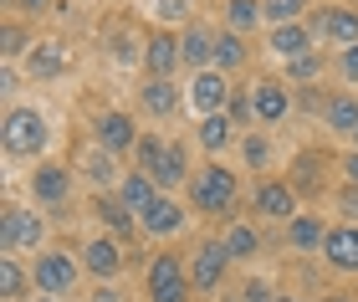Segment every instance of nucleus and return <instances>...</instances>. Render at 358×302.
Instances as JSON below:
<instances>
[{
	"label": "nucleus",
	"instance_id": "obj_17",
	"mask_svg": "<svg viewBox=\"0 0 358 302\" xmlns=\"http://www.w3.org/2000/svg\"><path fill=\"white\" fill-rule=\"evenodd\" d=\"M138 231L143 236H159V241H164V236H179V231H185V210H179V200L159 195L149 210L138 215Z\"/></svg>",
	"mask_w": 358,
	"mask_h": 302
},
{
	"label": "nucleus",
	"instance_id": "obj_1",
	"mask_svg": "<svg viewBox=\"0 0 358 302\" xmlns=\"http://www.w3.org/2000/svg\"><path fill=\"white\" fill-rule=\"evenodd\" d=\"M189 205L200 215H231L236 210V195H241V180H236V169H225V164H205L200 174H189Z\"/></svg>",
	"mask_w": 358,
	"mask_h": 302
},
{
	"label": "nucleus",
	"instance_id": "obj_13",
	"mask_svg": "<svg viewBox=\"0 0 358 302\" xmlns=\"http://www.w3.org/2000/svg\"><path fill=\"white\" fill-rule=\"evenodd\" d=\"M179 62H185V46H179L174 31H154V36L143 41V67H149V77H174Z\"/></svg>",
	"mask_w": 358,
	"mask_h": 302
},
{
	"label": "nucleus",
	"instance_id": "obj_3",
	"mask_svg": "<svg viewBox=\"0 0 358 302\" xmlns=\"http://www.w3.org/2000/svg\"><path fill=\"white\" fill-rule=\"evenodd\" d=\"M189 266L174 257V251H159L149 261V302H189Z\"/></svg>",
	"mask_w": 358,
	"mask_h": 302
},
{
	"label": "nucleus",
	"instance_id": "obj_21",
	"mask_svg": "<svg viewBox=\"0 0 358 302\" xmlns=\"http://www.w3.org/2000/svg\"><path fill=\"white\" fill-rule=\"evenodd\" d=\"M322 261L333 272H358V226H333L328 246H322Z\"/></svg>",
	"mask_w": 358,
	"mask_h": 302
},
{
	"label": "nucleus",
	"instance_id": "obj_37",
	"mask_svg": "<svg viewBox=\"0 0 358 302\" xmlns=\"http://www.w3.org/2000/svg\"><path fill=\"white\" fill-rule=\"evenodd\" d=\"M31 46H36V36H26V26H21V21H6V46H0V57L15 62L21 52H31Z\"/></svg>",
	"mask_w": 358,
	"mask_h": 302
},
{
	"label": "nucleus",
	"instance_id": "obj_8",
	"mask_svg": "<svg viewBox=\"0 0 358 302\" xmlns=\"http://www.w3.org/2000/svg\"><path fill=\"white\" fill-rule=\"evenodd\" d=\"M31 282H36L41 297H62L77 287V257H67V251H41L36 266H31Z\"/></svg>",
	"mask_w": 358,
	"mask_h": 302
},
{
	"label": "nucleus",
	"instance_id": "obj_31",
	"mask_svg": "<svg viewBox=\"0 0 358 302\" xmlns=\"http://www.w3.org/2000/svg\"><path fill=\"white\" fill-rule=\"evenodd\" d=\"M307 10V0H262V21L276 31V26H297Z\"/></svg>",
	"mask_w": 358,
	"mask_h": 302
},
{
	"label": "nucleus",
	"instance_id": "obj_14",
	"mask_svg": "<svg viewBox=\"0 0 358 302\" xmlns=\"http://www.w3.org/2000/svg\"><path fill=\"white\" fill-rule=\"evenodd\" d=\"M256 98V123H282L292 113V82H276V77H262L251 87Z\"/></svg>",
	"mask_w": 358,
	"mask_h": 302
},
{
	"label": "nucleus",
	"instance_id": "obj_24",
	"mask_svg": "<svg viewBox=\"0 0 358 302\" xmlns=\"http://www.w3.org/2000/svg\"><path fill=\"white\" fill-rule=\"evenodd\" d=\"M159 195H164V189H159V185L149 180V174H138V169H134V174H123V185H118V200H123L134 215H143Z\"/></svg>",
	"mask_w": 358,
	"mask_h": 302
},
{
	"label": "nucleus",
	"instance_id": "obj_40",
	"mask_svg": "<svg viewBox=\"0 0 358 302\" xmlns=\"http://www.w3.org/2000/svg\"><path fill=\"white\" fill-rule=\"evenodd\" d=\"M159 21H189V0H154Z\"/></svg>",
	"mask_w": 358,
	"mask_h": 302
},
{
	"label": "nucleus",
	"instance_id": "obj_27",
	"mask_svg": "<svg viewBox=\"0 0 358 302\" xmlns=\"http://www.w3.org/2000/svg\"><path fill=\"white\" fill-rule=\"evenodd\" d=\"M26 287H36V282L26 277V266L0 251V297H6V302H21V297H26Z\"/></svg>",
	"mask_w": 358,
	"mask_h": 302
},
{
	"label": "nucleus",
	"instance_id": "obj_41",
	"mask_svg": "<svg viewBox=\"0 0 358 302\" xmlns=\"http://www.w3.org/2000/svg\"><path fill=\"white\" fill-rule=\"evenodd\" d=\"M241 302H276V292H271V282H262V277H251L246 287H241Z\"/></svg>",
	"mask_w": 358,
	"mask_h": 302
},
{
	"label": "nucleus",
	"instance_id": "obj_19",
	"mask_svg": "<svg viewBox=\"0 0 358 302\" xmlns=\"http://www.w3.org/2000/svg\"><path fill=\"white\" fill-rule=\"evenodd\" d=\"M83 266L97 277V282H113L123 272V251H118V241L113 236H97V241H87L83 246Z\"/></svg>",
	"mask_w": 358,
	"mask_h": 302
},
{
	"label": "nucleus",
	"instance_id": "obj_38",
	"mask_svg": "<svg viewBox=\"0 0 358 302\" xmlns=\"http://www.w3.org/2000/svg\"><path fill=\"white\" fill-rule=\"evenodd\" d=\"M225 118H231L236 129H246V123L256 118V98H251V92H231V103H225Z\"/></svg>",
	"mask_w": 358,
	"mask_h": 302
},
{
	"label": "nucleus",
	"instance_id": "obj_29",
	"mask_svg": "<svg viewBox=\"0 0 358 302\" xmlns=\"http://www.w3.org/2000/svg\"><path fill=\"white\" fill-rule=\"evenodd\" d=\"M256 26H262V0H225V31L246 36Z\"/></svg>",
	"mask_w": 358,
	"mask_h": 302
},
{
	"label": "nucleus",
	"instance_id": "obj_50",
	"mask_svg": "<svg viewBox=\"0 0 358 302\" xmlns=\"http://www.w3.org/2000/svg\"><path fill=\"white\" fill-rule=\"evenodd\" d=\"M353 149H358V134H353Z\"/></svg>",
	"mask_w": 358,
	"mask_h": 302
},
{
	"label": "nucleus",
	"instance_id": "obj_34",
	"mask_svg": "<svg viewBox=\"0 0 358 302\" xmlns=\"http://www.w3.org/2000/svg\"><path fill=\"white\" fill-rule=\"evenodd\" d=\"M241 159H246V169H271L276 149L266 134H241Z\"/></svg>",
	"mask_w": 358,
	"mask_h": 302
},
{
	"label": "nucleus",
	"instance_id": "obj_33",
	"mask_svg": "<svg viewBox=\"0 0 358 302\" xmlns=\"http://www.w3.org/2000/svg\"><path fill=\"white\" fill-rule=\"evenodd\" d=\"M164 154H169V144H164V138H159V134H143V138H138V149H134V159H138V174H149V180H154V174H159V164H164Z\"/></svg>",
	"mask_w": 358,
	"mask_h": 302
},
{
	"label": "nucleus",
	"instance_id": "obj_49",
	"mask_svg": "<svg viewBox=\"0 0 358 302\" xmlns=\"http://www.w3.org/2000/svg\"><path fill=\"white\" fill-rule=\"evenodd\" d=\"M36 302H62V297H36Z\"/></svg>",
	"mask_w": 358,
	"mask_h": 302
},
{
	"label": "nucleus",
	"instance_id": "obj_45",
	"mask_svg": "<svg viewBox=\"0 0 358 302\" xmlns=\"http://www.w3.org/2000/svg\"><path fill=\"white\" fill-rule=\"evenodd\" d=\"M92 302H118V292H113V287H108V282H103V287H97V292H92Z\"/></svg>",
	"mask_w": 358,
	"mask_h": 302
},
{
	"label": "nucleus",
	"instance_id": "obj_7",
	"mask_svg": "<svg viewBox=\"0 0 358 302\" xmlns=\"http://www.w3.org/2000/svg\"><path fill=\"white\" fill-rule=\"evenodd\" d=\"M92 138H97V149H108L113 159H123V154H134L138 149V118L134 113H123V108H108L103 118H97V129H92Z\"/></svg>",
	"mask_w": 358,
	"mask_h": 302
},
{
	"label": "nucleus",
	"instance_id": "obj_16",
	"mask_svg": "<svg viewBox=\"0 0 358 302\" xmlns=\"http://www.w3.org/2000/svg\"><path fill=\"white\" fill-rule=\"evenodd\" d=\"M266 46H271L276 62H297L307 52H317V36H313V26H307V21H297V26H276Z\"/></svg>",
	"mask_w": 358,
	"mask_h": 302
},
{
	"label": "nucleus",
	"instance_id": "obj_25",
	"mask_svg": "<svg viewBox=\"0 0 358 302\" xmlns=\"http://www.w3.org/2000/svg\"><path fill=\"white\" fill-rule=\"evenodd\" d=\"M97 215H103V226H108L113 236H118V241H128V236L138 231V215L128 210V205H123L118 195H103V200H97Z\"/></svg>",
	"mask_w": 358,
	"mask_h": 302
},
{
	"label": "nucleus",
	"instance_id": "obj_44",
	"mask_svg": "<svg viewBox=\"0 0 358 302\" xmlns=\"http://www.w3.org/2000/svg\"><path fill=\"white\" fill-rule=\"evenodd\" d=\"M343 180L358 189V149H348V154H343Z\"/></svg>",
	"mask_w": 358,
	"mask_h": 302
},
{
	"label": "nucleus",
	"instance_id": "obj_4",
	"mask_svg": "<svg viewBox=\"0 0 358 302\" xmlns=\"http://www.w3.org/2000/svg\"><path fill=\"white\" fill-rule=\"evenodd\" d=\"M46 241V226L36 210H26V205H6V215H0V251L15 257V251H36Z\"/></svg>",
	"mask_w": 358,
	"mask_h": 302
},
{
	"label": "nucleus",
	"instance_id": "obj_23",
	"mask_svg": "<svg viewBox=\"0 0 358 302\" xmlns=\"http://www.w3.org/2000/svg\"><path fill=\"white\" fill-rule=\"evenodd\" d=\"M328 231L333 226H322V215H297V220H292V226H287V246L292 251H322V246H328Z\"/></svg>",
	"mask_w": 358,
	"mask_h": 302
},
{
	"label": "nucleus",
	"instance_id": "obj_20",
	"mask_svg": "<svg viewBox=\"0 0 358 302\" xmlns=\"http://www.w3.org/2000/svg\"><path fill=\"white\" fill-rule=\"evenodd\" d=\"M322 129L338 134V138H353L358 134V98H353V92H333V98H322Z\"/></svg>",
	"mask_w": 358,
	"mask_h": 302
},
{
	"label": "nucleus",
	"instance_id": "obj_36",
	"mask_svg": "<svg viewBox=\"0 0 358 302\" xmlns=\"http://www.w3.org/2000/svg\"><path fill=\"white\" fill-rule=\"evenodd\" d=\"M297 195H317V154H297V169H292V180H287Z\"/></svg>",
	"mask_w": 358,
	"mask_h": 302
},
{
	"label": "nucleus",
	"instance_id": "obj_6",
	"mask_svg": "<svg viewBox=\"0 0 358 302\" xmlns=\"http://www.w3.org/2000/svg\"><path fill=\"white\" fill-rule=\"evenodd\" d=\"M225 272H231V251H225V241H200V251L189 257V287L200 297H210V292H220Z\"/></svg>",
	"mask_w": 358,
	"mask_h": 302
},
{
	"label": "nucleus",
	"instance_id": "obj_26",
	"mask_svg": "<svg viewBox=\"0 0 358 302\" xmlns=\"http://www.w3.org/2000/svg\"><path fill=\"white\" fill-rule=\"evenodd\" d=\"M154 185H159V189L189 185V149H185V144H169V154H164V164H159V174H154Z\"/></svg>",
	"mask_w": 358,
	"mask_h": 302
},
{
	"label": "nucleus",
	"instance_id": "obj_47",
	"mask_svg": "<svg viewBox=\"0 0 358 302\" xmlns=\"http://www.w3.org/2000/svg\"><path fill=\"white\" fill-rule=\"evenodd\" d=\"M322 302H353V297H343V292H328V297H322Z\"/></svg>",
	"mask_w": 358,
	"mask_h": 302
},
{
	"label": "nucleus",
	"instance_id": "obj_5",
	"mask_svg": "<svg viewBox=\"0 0 358 302\" xmlns=\"http://www.w3.org/2000/svg\"><path fill=\"white\" fill-rule=\"evenodd\" d=\"M231 92H236V87L225 82V72H215V67H210V72H194L189 87H185V108L194 113V123H200V118H210V113H225Z\"/></svg>",
	"mask_w": 358,
	"mask_h": 302
},
{
	"label": "nucleus",
	"instance_id": "obj_35",
	"mask_svg": "<svg viewBox=\"0 0 358 302\" xmlns=\"http://www.w3.org/2000/svg\"><path fill=\"white\" fill-rule=\"evenodd\" d=\"M322 77V52H307L297 62H282V82H317Z\"/></svg>",
	"mask_w": 358,
	"mask_h": 302
},
{
	"label": "nucleus",
	"instance_id": "obj_22",
	"mask_svg": "<svg viewBox=\"0 0 358 302\" xmlns=\"http://www.w3.org/2000/svg\"><path fill=\"white\" fill-rule=\"evenodd\" d=\"M236 138H241V134H236V123L225 118V113H210V118L194 123V144H200L205 154H225Z\"/></svg>",
	"mask_w": 358,
	"mask_h": 302
},
{
	"label": "nucleus",
	"instance_id": "obj_28",
	"mask_svg": "<svg viewBox=\"0 0 358 302\" xmlns=\"http://www.w3.org/2000/svg\"><path fill=\"white\" fill-rule=\"evenodd\" d=\"M220 241H225V251H231V261H251L256 251H262V236H256V226H246V220H236Z\"/></svg>",
	"mask_w": 358,
	"mask_h": 302
},
{
	"label": "nucleus",
	"instance_id": "obj_43",
	"mask_svg": "<svg viewBox=\"0 0 358 302\" xmlns=\"http://www.w3.org/2000/svg\"><path fill=\"white\" fill-rule=\"evenodd\" d=\"M338 72H343L348 82H358V46H348V52L338 57Z\"/></svg>",
	"mask_w": 358,
	"mask_h": 302
},
{
	"label": "nucleus",
	"instance_id": "obj_42",
	"mask_svg": "<svg viewBox=\"0 0 358 302\" xmlns=\"http://www.w3.org/2000/svg\"><path fill=\"white\" fill-rule=\"evenodd\" d=\"M338 210L348 215V226H358V189H353V185L343 189V200H338Z\"/></svg>",
	"mask_w": 358,
	"mask_h": 302
},
{
	"label": "nucleus",
	"instance_id": "obj_39",
	"mask_svg": "<svg viewBox=\"0 0 358 302\" xmlns=\"http://www.w3.org/2000/svg\"><path fill=\"white\" fill-rule=\"evenodd\" d=\"M108 52H113V62H118V67H128V62H138V57H143V52H134V36H128V31H118V36H113Z\"/></svg>",
	"mask_w": 358,
	"mask_h": 302
},
{
	"label": "nucleus",
	"instance_id": "obj_15",
	"mask_svg": "<svg viewBox=\"0 0 358 302\" xmlns=\"http://www.w3.org/2000/svg\"><path fill=\"white\" fill-rule=\"evenodd\" d=\"M179 103H185V92L174 87V77H149V82L138 87V108L149 118H169V113H179Z\"/></svg>",
	"mask_w": 358,
	"mask_h": 302
},
{
	"label": "nucleus",
	"instance_id": "obj_9",
	"mask_svg": "<svg viewBox=\"0 0 358 302\" xmlns=\"http://www.w3.org/2000/svg\"><path fill=\"white\" fill-rule=\"evenodd\" d=\"M251 205H256V215L262 220H282V226H292L302 210H297V189H292L287 180H262L256 185V195H251Z\"/></svg>",
	"mask_w": 358,
	"mask_h": 302
},
{
	"label": "nucleus",
	"instance_id": "obj_11",
	"mask_svg": "<svg viewBox=\"0 0 358 302\" xmlns=\"http://www.w3.org/2000/svg\"><path fill=\"white\" fill-rule=\"evenodd\" d=\"M26 72L36 77V82H57V77L67 72V41H57V36H41V41L26 52Z\"/></svg>",
	"mask_w": 358,
	"mask_h": 302
},
{
	"label": "nucleus",
	"instance_id": "obj_18",
	"mask_svg": "<svg viewBox=\"0 0 358 302\" xmlns=\"http://www.w3.org/2000/svg\"><path fill=\"white\" fill-rule=\"evenodd\" d=\"M179 46H185V67H194V72L215 67V31H210L205 21H189L185 36H179Z\"/></svg>",
	"mask_w": 358,
	"mask_h": 302
},
{
	"label": "nucleus",
	"instance_id": "obj_30",
	"mask_svg": "<svg viewBox=\"0 0 358 302\" xmlns=\"http://www.w3.org/2000/svg\"><path fill=\"white\" fill-rule=\"evenodd\" d=\"M236 67H246V36L220 31L215 36V72H236Z\"/></svg>",
	"mask_w": 358,
	"mask_h": 302
},
{
	"label": "nucleus",
	"instance_id": "obj_2",
	"mask_svg": "<svg viewBox=\"0 0 358 302\" xmlns=\"http://www.w3.org/2000/svg\"><path fill=\"white\" fill-rule=\"evenodd\" d=\"M52 144V123L41 108H10L6 113V154L10 159H41Z\"/></svg>",
	"mask_w": 358,
	"mask_h": 302
},
{
	"label": "nucleus",
	"instance_id": "obj_32",
	"mask_svg": "<svg viewBox=\"0 0 358 302\" xmlns=\"http://www.w3.org/2000/svg\"><path fill=\"white\" fill-rule=\"evenodd\" d=\"M87 180H92L97 189H113V185H123V180H118V159H113L108 149H92V154H87Z\"/></svg>",
	"mask_w": 358,
	"mask_h": 302
},
{
	"label": "nucleus",
	"instance_id": "obj_48",
	"mask_svg": "<svg viewBox=\"0 0 358 302\" xmlns=\"http://www.w3.org/2000/svg\"><path fill=\"white\" fill-rule=\"evenodd\" d=\"M276 302H302V297H292V292H282V297H276Z\"/></svg>",
	"mask_w": 358,
	"mask_h": 302
},
{
	"label": "nucleus",
	"instance_id": "obj_10",
	"mask_svg": "<svg viewBox=\"0 0 358 302\" xmlns=\"http://www.w3.org/2000/svg\"><path fill=\"white\" fill-rule=\"evenodd\" d=\"M313 36L317 41H328V46H358V10H348V6H328V10H317L313 21Z\"/></svg>",
	"mask_w": 358,
	"mask_h": 302
},
{
	"label": "nucleus",
	"instance_id": "obj_46",
	"mask_svg": "<svg viewBox=\"0 0 358 302\" xmlns=\"http://www.w3.org/2000/svg\"><path fill=\"white\" fill-rule=\"evenodd\" d=\"M15 6H21V10H31V15H36V10H46V0H15Z\"/></svg>",
	"mask_w": 358,
	"mask_h": 302
},
{
	"label": "nucleus",
	"instance_id": "obj_12",
	"mask_svg": "<svg viewBox=\"0 0 358 302\" xmlns=\"http://www.w3.org/2000/svg\"><path fill=\"white\" fill-rule=\"evenodd\" d=\"M31 195L41 205H62L72 195V169L67 164H52V159H41L36 169H31Z\"/></svg>",
	"mask_w": 358,
	"mask_h": 302
}]
</instances>
